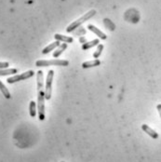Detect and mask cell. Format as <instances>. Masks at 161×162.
<instances>
[{
  "label": "cell",
  "instance_id": "obj_1",
  "mask_svg": "<svg viewBox=\"0 0 161 162\" xmlns=\"http://www.w3.org/2000/svg\"><path fill=\"white\" fill-rule=\"evenodd\" d=\"M43 72L38 71L36 73V89H37V109L38 118L40 120L45 119V90L43 84Z\"/></svg>",
  "mask_w": 161,
  "mask_h": 162
},
{
  "label": "cell",
  "instance_id": "obj_2",
  "mask_svg": "<svg viewBox=\"0 0 161 162\" xmlns=\"http://www.w3.org/2000/svg\"><path fill=\"white\" fill-rule=\"evenodd\" d=\"M95 14H96V10H95V9H91V10H90L89 12H87L86 14H84L82 17H80L79 19H77L76 21H75L74 22H72V23H71L67 28H66V31H67L68 33L73 32L75 29H76L78 26H80L84 21H86L90 20V18H92Z\"/></svg>",
  "mask_w": 161,
  "mask_h": 162
},
{
  "label": "cell",
  "instance_id": "obj_3",
  "mask_svg": "<svg viewBox=\"0 0 161 162\" xmlns=\"http://www.w3.org/2000/svg\"><path fill=\"white\" fill-rule=\"evenodd\" d=\"M69 62L66 60H58V59H54V60H49V61H46V60H39L36 61L35 65L37 67H47V66H50V65H56V66H66L68 65Z\"/></svg>",
  "mask_w": 161,
  "mask_h": 162
},
{
  "label": "cell",
  "instance_id": "obj_4",
  "mask_svg": "<svg viewBox=\"0 0 161 162\" xmlns=\"http://www.w3.org/2000/svg\"><path fill=\"white\" fill-rule=\"evenodd\" d=\"M54 71L49 70L46 79V88H45V98L46 100H50L51 91H52V80H53Z\"/></svg>",
  "mask_w": 161,
  "mask_h": 162
},
{
  "label": "cell",
  "instance_id": "obj_5",
  "mask_svg": "<svg viewBox=\"0 0 161 162\" xmlns=\"http://www.w3.org/2000/svg\"><path fill=\"white\" fill-rule=\"evenodd\" d=\"M34 75V71L30 70V71H27V72H24L21 75H16V76H13L11 77H8L7 79V82L8 84H13V83H16V82H19V81H21V80H25V79H28L30 77H32Z\"/></svg>",
  "mask_w": 161,
  "mask_h": 162
},
{
  "label": "cell",
  "instance_id": "obj_6",
  "mask_svg": "<svg viewBox=\"0 0 161 162\" xmlns=\"http://www.w3.org/2000/svg\"><path fill=\"white\" fill-rule=\"evenodd\" d=\"M142 130H143L145 133H147L151 138H153V139H158V138H159V133H158L157 132H155L153 129H151L149 126L144 124V125H142Z\"/></svg>",
  "mask_w": 161,
  "mask_h": 162
},
{
  "label": "cell",
  "instance_id": "obj_7",
  "mask_svg": "<svg viewBox=\"0 0 161 162\" xmlns=\"http://www.w3.org/2000/svg\"><path fill=\"white\" fill-rule=\"evenodd\" d=\"M88 29L90 30V31H91V32H93L95 35H97L101 39H106V35L104 33V32H102L100 29H98L96 26H94L93 24H89L88 25Z\"/></svg>",
  "mask_w": 161,
  "mask_h": 162
},
{
  "label": "cell",
  "instance_id": "obj_8",
  "mask_svg": "<svg viewBox=\"0 0 161 162\" xmlns=\"http://www.w3.org/2000/svg\"><path fill=\"white\" fill-rule=\"evenodd\" d=\"M101 64V62L98 59H95L93 61H89V62H85L82 63V67L84 69L87 68H91V67H95V66H99Z\"/></svg>",
  "mask_w": 161,
  "mask_h": 162
},
{
  "label": "cell",
  "instance_id": "obj_9",
  "mask_svg": "<svg viewBox=\"0 0 161 162\" xmlns=\"http://www.w3.org/2000/svg\"><path fill=\"white\" fill-rule=\"evenodd\" d=\"M60 41H58V40H56L55 42H53V43H51V44H49L48 47H46L43 50H42V53L43 54H48V53H49L51 50H53L54 49H56V48H58L59 46H60Z\"/></svg>",
  "mask_w": 161,
  "mask_h": 162
},
{
  "label": "cell",
  "instance_id": "obj_10",
  "mask_svg": "<svg viewBox=\"0 0 161 162\" xmlns=\"http://www.w3.org/2000/svg\"><path fill=\"white\" fill-rule=\"evenodd\" d=\"M54 37H55L56 40H58V41H60V42L62 41V42H64V43H72V42L74 41L73 37H71V36H65V35H60V34H56V35H54Z\"/></svg>",
  "mask_w": 161,
  "mask_h": 162
},
{
  "label": "cell",
  "instance_id": "obj_11",
  "mask_svg": "<svg viewBox=\"0 0 161 162\" xmlns=\"http://www.w3.org/2000/svg\"><path fill=\"white\" fill-rule=\"evenodd\" d=\"M100 44V41L99 39H94L92 41H90V42H86L85 44L82 45V49L83 50H86V49H90L93 47H95L96 45H99Z\"/></svg>",
  "mask_w": 161,
  "mask_h": 162
},
{
  "label": "cell",
  "instance_id": "obj_12",
  "mask_svg": "<svg viewBox=\"0 0 161 162\" xmlns=\"http://www.w3.org/2000/svg\"><path fill=\"white\" fill-rule=\"evenodd\" d=\"M67 49V43H64V44H62L58 47V49L55 50V52L53 53V57L54 58H58L65 49Z\"/></svg>",
  "mask_w": 161,
  "mask_h": 162
},
{
  "label": "cell",
  "instance_id": "obj_13",
  "mask_svg": "<svg viewBox=\"0 0 161 162\" xmlns=\"http://www.w3.org/2000/svg\"><path fill=\"white\" fill-rule=\"evenodd\" d=\"M18 70L15 68H10V69H1L0 70V76H5L8 75H14L17 74Z\"/></svg>",
  "mask_w": 161,
  "mask_h": 162
},
{
  "label": "cell",
  "instance_id": "obj_14",
  "mask_svg": "<svg viewBox=\"0 0 161 162\" xmlns=\"http://www.w3.org/2000/svg\"><path fill=\"white\" fill-rule=\"evenodd\" d=\"M29 112H30V116L32 118H34L36 116V104L34 101L30 102L29 104Z\"/></svg>",
  "mask_w": 161,
  "mask_h": 162
},
{
  "label": "cell",
  "instance_id": "obj_15",
  "mask_svg": "<svg viewBox=\"0 0 161 162\" xmlns=\"http://www.w3.org/2000/svg\"><path fill=\"white\" fill-rule=\"evenodd\" d=\"M0 90H1V92L3 93V95L5 96V98H7V99H9L10 98V93H9V91H8V90L6 88V86L1 82V80H0Z\"/></svg>",
  "mask_w": 161,
  "mask_h": 162
},
{
  "label": "cell",
  "instance_id": "obj_16",
  "mask_svg": "<svg viewBox=\"0 0 161 162\" xmlns=\"http://www.w3.org/2000/svg\"><path fill=\"white\" fill-rule=\"evenodd\" d=\"M103 50H104V45L103 44H99L98 47H97V49H96V50H95V52L93 53V57L95 59H98L101 56Z\"/></svg>",
  "mask_w": 161,
  "mask_h": 162
},
{
  "label": "cell",
  "instance_id": "obj_17",
  "mask_svg": "<svg viewBox=\"0 0 161 162\" xmlns=\"http://www.w3.org/2000/svg\"><path fill=\"white\" fill-rule=\"evenodd\" d=\"M8 62H0V70L1 69H5V68H7L8 67Z\"/></svg>",
  "mask_w": 161,
  "mask_h": 162
},
{
  "label": "cell",
  "instance_id": "obj_18",
  "mask_svg": "<svg viewBox=\"0 0 161 162\" xmlns=\"http://www.w3.org/2000/svg\"><path fill=\"white\" fill-rule=\"evenodd\" d=\"M157 109H158V111H159V116H160V118H161V104H158Z\"/></svg>",
  "mask_w": 161,
  "mask_h": 162
},
{
  "label": "cell",
  "instance_id": "obj_19",
  "mask_svg": "<svg viewBox=\"0 0 161 162\" xmlns=\"http://www.w3.org/2000/svg\"><path fill=\"white\" fill-rule=\"evenodd\" d=\"M79 41H80L81 43L85 44V43H86V38H85V37H82V38H80V39H79Z\"/></svg>",
  "mask_w": 161,
  "mask_h": 162
},
{
  "label": "cell",
  "instance_id": "obj_20",
  "mask_svg": "<svg viewBox=\"0 0 161 162\" xmlns=\"http://www.w3.org/2000/svg\"><path fill=\"white\" fill-rule=\"evenodd\" d=\"M62 162H63V161H62Z\"/></svg>",
  "mask_w": 161,
  "mask_h": 162
}]
</instances>
